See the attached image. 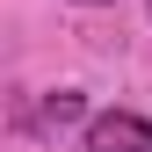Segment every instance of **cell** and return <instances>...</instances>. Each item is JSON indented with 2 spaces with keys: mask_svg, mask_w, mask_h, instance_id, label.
I'll return each mask as SVG.
<instances>
[{
  "mask_svg": "<svg viewBox=\"0 0 152 152\" xmlns=\"http://www.w3.org/2000/svg\"><path fill=\"white\" fill-rule=\"evenodd\" d=\"M80 152H152V123H145V116H130V109H109V116H94V123H87Z\"/></svg>",
  "mask_w": 152,
  "mask_h": 152,
  "instance_id": "1",
  "label": "cell"
},
{
  "mask_svg": "<svg viewBox=\"0 0 152 152\" xmlns=\"http://www.w3.org/2000/svg\"><path fill=\"white\" fill-rule=\"evenodd\" d=\"M80 116H87V102H80L72 87H58V94H44V123H51V130H65V123H80Z\"/></svg>",
  "mask_w": 152,
  "mask_h": 152,
  "instance_id": "2",
  "label": "cell"
},
{
  "mask_svg": "<svg viewBox=\"0 0 152 152\" xmlns=\"http://www.w3.org/2000/svg\"><path fill=\"white\" fill-rule=\"evenodd\" d=\"M80 7H109V0H80Z\"/></svg>",
  "mask_w": 152,
  "mask_h": 152,
  "instance_id": "3",
  "label": "cell"
}]
</instances>
